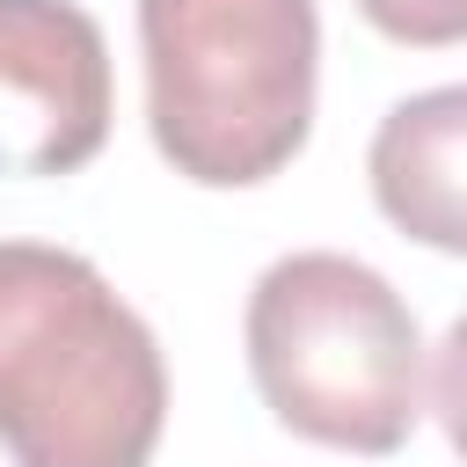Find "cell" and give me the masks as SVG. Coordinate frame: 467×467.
<instances>
[{"label":"cell","instance_id":"5b68a950","mask_svg":"<svg viewBox=\"0 0 467 467\" xmlns=\"http://www.w3.org/2000/svg\"><path fill=\"white\" fill-rule=\"evenodd\" d=\"M372 197L379 212L445 255H467V80L409 95L372 131Z\"/></svg>","mask_w":467,"mask_h":467},{"label":"cell","instance_id":"6da1fadb","mask_svg":"<svg viewBox=\"0 0 467 467\" xmlns=\"http://www.w3.org/2000/svg\"><path fill=\"white\" fill-rule=\"evenodd\" d=\"M168 423L153 328L109 277L44 241H0V445L15 467H146Z\"/></svg>","mask_w":467,"mask_h":467},{"label":"cell","instance_id":"8992f818","mask_svg":"<svg viewBox=\"0 0 467 467\" xmlns=\"http://www.w3.org/2000/svg\"><path fill=\"white\" fill-rule=\"evenodd\" d=\"M358 15H365L379 36L416 44V51L467 44V0H358Z\"/></svg>","mask_w":467,"mask_h":467},{"label":"cell","instance_id":"52a82bcc","mask_svg":"<svg viewBox=\"0 0 467 467\" xmlns=\"http://www.w3.org/2000/svg\"><path fill=\"white\" fill-rule=\"evenodd\" d=\"M431 409H438L452 452L467 460V314L445 328V343H438V358H431Z\"/></svg>","mask_w":467,"mask_h":467},{"label":"cell","instance_id":"277c9868","mask_svg":"<svg viewBox=\"0 0 467 467\" xmlns=\"http://www.w3.org/2000/svg\"><path fill=\"white\" fill-rule=\"evenodd\" d=\"M109 139V44L73 0H0V175H73Z\"/></svg>","mask_w":467,"mask_h":467},{"label":"cell","instance_id":"3957f363","mask_svg":"<svg viewBox=\"0 0 467 467\" xmlns=\"http://www.w3.org/2000/svg\"><path fill=\"white\" fill-rule=\"evenodd\" d=\"M248 372L270 416L336 452H394L423 416V336L409 299L358 255L306 248L248 292Z\"/></svg>","mask_w":467,"mask_h":467},{"label":"cell","instance_id":"7a4b0ae2","mask_svg":"<svg viewBox=\"0 0 467 467\" xmlns=\"http://www.w3.org/2000/svg\"><path fill=\"white\" fill-rule=\"evenodd\" d=\"M146 124L204 190L270 182L314 131V0H139Z\"/></svg>","mask_w":467,"mask_h":467}]
</instances>
